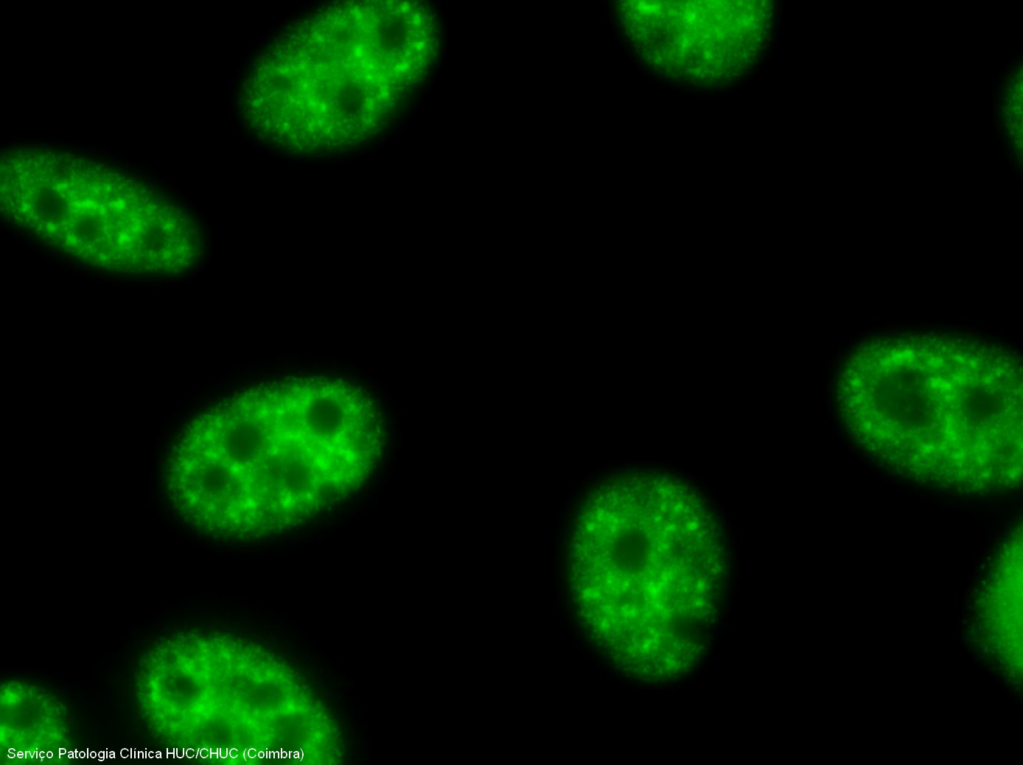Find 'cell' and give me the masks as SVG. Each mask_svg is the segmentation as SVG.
<instances>
[{
    "mask_svg": "<svg viewBox=\"0 0 1023 765\" xmlns=\"http://www.w3.org/2000/svg\"><path fill=\"white\" fill-rule=\"evenodd\" d=\"M847 424L871 454L945 488L995 489L1021 472L1020 370L991 347L886 339L858 350Z\"/></svg>",
    "mask_w": 1023,
    "mask_h": 765,
    "instance_id": "1",
    "label": "cell"
},
{
    "mask_svg": "<svg viewBox=\"0 0 1023 765\" xmlns=\"http://www.w3.org/2000/svg\"><path fill=\"white\" fill-rule=\"evenodd\" d=\"M222 410L225 512L238 536H271L323 518L359 493L384 457L380 405L349 379L262 381Z\"/></svg>",
    "mask_w": 1023,
    "mask_h": 765,
    "instance_id": "2",
    "label": "cell"
},
{
    "mask_svg": "<svg viewBox=\"0 0 1023 765\" xmlns=\"http://www.w3.org/2000/svg\"><path fill=\"white\" fill-rule=\"evenodd\" d=\"M41 187L39 204L23 203L20 216L39 235L44 233L63 250L94 266L117 272H179L197 256V239L185 223L169 222L166 207L145 203L136 192L61 190ZM28 199V198H23ZM150 202V201H149ZM171 216V215H169Z\"/></svg>",
    "mask_w": 1023,
    "mask_h": 765,
    "instance_id": "3",
    "label": "cell"
},
{
    "mask_svg": "<svg viewBox=\"0 0 1023 765\" xmlns=\"http://www.w3.org/2000/svg\"><path fill=\"white\" fill-rule=\"evenodd\" d=\"M990 86H991V88H994L995 82L991 83Z\"/></svg>",
    "mask_w": 1023,
    "mask_h": 765,
    "instance_id": "4",
    "label": "cell"
}]
</instances>
